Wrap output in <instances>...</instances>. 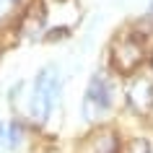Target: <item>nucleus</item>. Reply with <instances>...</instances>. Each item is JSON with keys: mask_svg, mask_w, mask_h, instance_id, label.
<instances>
[{"mask_svg": "<svg viewBox=\"0 0 153 153\" xmlns=\"http://www.w3.org/2000/svg\"><path fill=\"white\" fill-rule=\"evenodd\" d=\"M151 13H153V0H151Z\"/></svg>", "mask_w": 153, "mask_h": 153, "instance_id": "obj_9", "label": "nucleus"}, {"mask_svg": "<svg viewBox=\"0 0 153 153\" xmlns=\"http://www.w3.org/2000/svg\"><path fill=\"white\" fill-rule=\"evenodd\" d=\"M112 106V86L104 75H94L88 81L86 96H83V117L88 122H96L99 117H104Z\"/></svg>", "mask_w": 153, "mask_h": 153, "instance_id": "obj_3", "label": "nucleus"}, {"mask_svg": "<svg viewBox=\"0 0 153 153\" xmlns=\"http://www.w3.org/2000/svg\"><path fill=\"white\" fill-rule=\"evenodd\" d=\"M143 60H145V47H143V39L137 34L122 36L112 49V62L120 75H132L143 65Z\"/></svg>", "mask_w": 153, "mask_h": 153, "instance_id": "obj_2", "label": "nucleus"}, {"mask_svg": "<svg viewBox=\"0 0 153 153\" xmlns=\"http://www.w3.org/2000/svg\"><path fill=\"white\" fill-rule=\"evenodd\" d=\"M127 104L135 114H148L153 109V83L148 78H135L127 86Z\"/></svg>", "mask_w": 153, "mask_h": 153, "instance_id": "obj_4", "label": "nucleus"}, {"mask_svg": "<svg viewBox=\"0 0 153 153\" xmlns=\"http://www.w3.org/2000/svg\"><path fill=\"white\" fill-rule=\"evenodd\" d=\"M151 68H153V55H151Z\"/></svg>", "mask_w": 153, "mask_h": 153, "instance_id": "obj_10", "label": "nucleus"}, {"mask_svg": "<svg viewBox=\"0 0 153 153\" xmlns=\"http://www.w3.org/2000/svg\"><path fill=\"white\" fill-rule=\"evenodd\" d=\"M60 96V73L55 68H44L34 81L31 94V117L36 122H47Z\"/></svg>", "mask_w": 153, "mask_h": 153, "instance_id": "obj_1", "label": "nucleus"}, {"mask_svg": "<svg viewBox=\"0 0 153 153\" xmlns=\"http://www.w3.org/2000/svg\"><path fill=\"white\" fill-rule=\"evenodd\" d=\"M18 140H21V125L13 122V125H10V145H16Z\"/></svg>", "mask_w": 153, "mask_h": 153, "instance_id": "obj_7", "label": "nucleus"}, {"mask_svg": "<svg viewBox=\"0 0 153 153\" xmlns=\"http://www.w3.org/2000/svg\"><path fill=\"white\" fill-rule=\"evenodd\" d=\"M127 153H151V145H148V140H143V137H135V140L130 143Z\"/></svg>", "mask_w": 153, "mask_h": 153, "instance_id": "obj_6", "label": "nucleus"}, {"mask_svg": "<svg viewBox=\"0 0 153 153\" xmlns=\"http://www.w3.org/2000/svg\"><path fill=\"white\" fill-rule=\"evenodd\" d=\"M0 137H3V125H0Z\"/></svg>", "mask_w": 153, "mask_h": 153, "instance_id": "obj_8", "label": "nucleus"}, {"mask_svg": "<svg viewBox=\"0 0 153 153\" xmlns=\"http://www.w3.org/2000/svg\"><path fill=\"white\" fill-rule=\"evenodd\" d=\"M96 153H120V140H117L114 135H104L101 140H99Z\"/></svg>", "mask_w": 153, "mask_h": 153, "instance_id": "obj_5", "label": "nucleus"}]
</instances>
